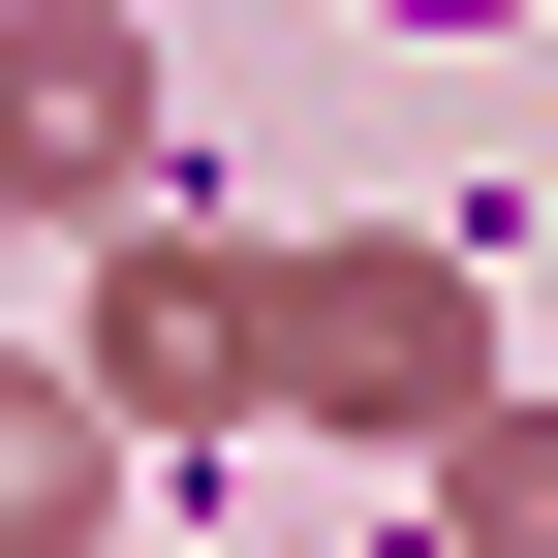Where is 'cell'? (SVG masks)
<instances>
[{
	"label": "cell",
	"mask_w": 558,
	"mask_h": 558,
	"mask_svg": "<svg viewBox=\"0 0 558 558\" xmlns=\"http://www.w3.org/2000/svg\"><path fill=\"white\" fill-rule=\"evenodd\" d=\"M403 32H497V0H403Z\"/></svg>",
	"instance_id": "1"
}]
</instances>
